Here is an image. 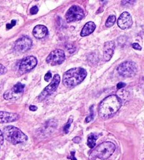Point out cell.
I'll return each instance as SVG.
<instances>
[{
	"label": "cell",
	"mask_w": 144,
	"mask_h": 160,
	"mask_svg": "<svg viewBox=\"0 0 144 160\" xmlns=\"http://www.w3.org/2000/svg\"><path fill=\"white\" fill-rule=\"evenodd\" d=\"M125 86H126V84L124 83V82H118V83L117 88H118V89H121V88H123Z\"/></svg>",
	"instance_id": "obj_27"
},
{
	"label": "cell",
	"mask_w": 144,
	"mask_h": 160,
	"mask_svg": "<svg viewBox=\"0 0 144 160\" xmlns=\"http://www.w3.org/2000/svg\"><path fill=\"white\" fill-rule=\"evenodd\" d=\"M32 45V40L28 36H23L16 41L13 45V50L17 53H23L30 49Z\"/></svg>",
	"instance_id": "obj_9"
},
{
	"label": "cell",
	"mask_w": 144,
	"mask_h": 160,
	"mask_svg": "<svg viewBox=\"0 0 144 160\" xmlns=\"http://www.w3.org/2000/svg\"><path fill=\"white\" fill-rule=\"evenodd\" d=\"M118 73L121 76L130 78L134 76L138 71V67L137 63L132 61H127L122 62L118 66L117 68Z\"/></svg>",
	"instance_id": "obj_5"
},
{
	"label": "cell",
	"mask_w": 144,
	"mask_h": 160,
	"mask_svg": "<svg viewBox=\"0 0 144 160\" xmlns=\"http://www.w3.org/2000/svg\"><path fill=\"white\" fill-rule=\"evenodd\" d=\"M48 33V29L45 26L43 25H37L32 30V34L34 37L37 39H41L46 36Z\"/></svg>",
	"instance_id": "obj_15"
},
{
	"label": "cell",
	"mask_w": 144,
	"mask_h": 160,
	"mask_svg": "<svg viewBox=\"0 0 144 160\" xmlns=\"http://www.w3.org/2000/svg\"><path fill=\"white\" fill-rule=\"evenodd\" d=\"M84 16V12L81 7L77 5L72 6L65 14V19L68 23L82 20Z\"/></svg>",
	"instance_id": "obj_7"
},
{
	"label": "cell",
	"mask_w": 144,
	"mask_h": 160,
	"mask_svg": "<svg viewBox=\"0 0 144 160\" xmlns=\"http://www.w3.org/2000/svg\"><path fill=\"white\" fill-rule=\"evenodd\" d=\"M122 105L121 99L117 95L108 96L103 100L98 107V115L102 118H108L115 114Z\"/></svg>",
	"instance_id": "obj_1"
},
{
	"label": "cell",
	"mask_w": 144,
	"mask_h": 160,
	"mask_svg": "<svg viewBox=\"0 0 144 160\" xmlns=\"http://www.w3.org/2000/svg\"><path fill=\"white\" fill-rule=\"evenodd\" d=\"M132 48L134 49H137V50H141V49H142L141 48V47L138 45V43H136V42L132 44Z\"/></svg>",
	"instance_id": "obj_25"
},
{
	"label": "cell",
	"mask_w": 144,
	"mask_h": 160,
	"mask_svg": "<svg viewBox=\"0 0 144 160\" xmlns=\"http://www.w3.org/2000/svg\"><path fill=\"white\" fill-rule=\"evenodd\" d=\"M65 59V52L62 49H56L52 51L46 57V62L51 66L60 65L63 63Z\"/></svg>",
	"instance_id": "obj_8"
},
{
	"label": "cell",
	"mask_w": 144,
	"mask_h": 160,
	"mask_svg": "<svg viewBox=\"0 0 144 160\" xmlns=\"http://www.w3.org/2000/svg\"><path fill=\"white\" fill-rule=\"evenodd\" d=\"M4 136H3V133H2V132L0 131V148L2 145L4 144Z\"/></svg>",
	"instance_id": "obj_26"
},
{
	"label": "cell",
	"mask_w": 144,
	"mask_h": 160,
	"mask_svg": "<svg viewBox=\"0 0 144 160\" xmlns=\"http://www.w3.org/2000/svg\"><path fill=\"white\" fill-rule=\"evenodd\" d=\"M73 117H70V118H69V119L68 121V123L65 124L64 128H63V131H64L65 133H66V134L68 133L69 129H70V126H71L72 123H73Z\"/></svg>",
	"instance_id": "obj_19"
},
{
	"label": "cell",
	"mask_w": 144,
	"mask_h": 160,
	"mask_svg": "<svg viewBox=\"0 0 144 160\" xmlns=\"http://www.w3.org/2000/svg\"><path fill=\"white\" fill-rule=\"evenodd\" d=\"M60 82V76L59 74H56V75L54 76L53 79H52L51 83L47 85V86L42 90V92L40 93V95L38 96V100L40 101H43L44 100H45L46 98H48L49 96L51 95L56 90L57 88L59 87Z\"/></svg>",
	"instance_id": "obj_6"
},
{
	"label": "cell",
	"mask_w": 144,
	"mask_h": 160,
	"mask_svg": "<svg viewBox=\"0 0 144 160\" xmlns=\"http://www.w3.org/2000/svg\"><path fill=\"white\" fill-rule=\"evenodd\" d=\"M37 64V60L35 57L28 56L23 58L19 64V72L25 74L32 70Z\"/></svg>",
	"instance_id": "obj_10"
},
{
	"label": "cell",
	"mask_w": 144,
	"mask_h": 160,
	"mask_svg": "<svg viewBox=\"0 0 144 160\" xmlns=\"http://www.w3.org/2000/svg\"><path fill=\"white\" fill-rule=\"evenodd\" d=\"M25 85L21 82H17L13 87L9 90H7L4 94V98L7 100H17L23 95L24 92Z\"/></svg>",
	"instance_id": "obj_11"
},
{
	"label": "cell",
	"mask_w": 144,
	"mask_h": 160,
	"mask_svg": "<svg viewBox=\"0 0 144 160\" xmlns=\"http://www.w3.org/2000/svg\"><path fill=\"white\" fill-rule=\"evenodd\" d=\"M29 109H30V111L35 112V111H37V107H36V106H35V105H30V106L29 107Z\"/></svg>",
	"instance_id": "obj_30"
},
{
	"label": "cell",
	"mask_w": 144,
	"mask_h": 160,
	"mask_svg": "<svg viewBox=\"0 0 144 160\" xmlns=\"http://www.w3.org/2000/svg\"><path fill=\"white\" fill-rule=\"evenodd\" d=\"M74 154H75V152L74 151H72L70 152V159L71 160H77L75 157H74Z\"/></svg>",
	"instance_id": "obj_29"
},
{
	"label": "cell",
	"mask_w": 144,
	"mask_h": 160,
	"mask_svg": "<svg viewBox=\"0 0 144 160\" xmlns=\"http://www.w3.org/2000/svg\"><path fill=\"white\" fill-rule=\"evenodd\" d=\"M115 145L111 142H104L98 145L91 152L89 159L95 160L96 159H107L112 155L115 150Z\"/></svg>",
	"instance_id": "obj_4"
},
{
	"label": "cell",
	"mask_w": 144,
	"mask_h": 160,
	"mask_svg": "<svg viewBox=\"0 0 144 160\" xmlns=\"http://www.w3.org/2000/svg\"><path fill=\"white\" fill-rule=\"evenodd\" d=\"M7 72V68L2 64H0V76L4 75V74H5Z\"/></svg>",
	"instance_id": "obj_21"
},
{
	"label": "cell",
	"mask_w": 144,
	"mask_h": 160,
	"mask_svg": "<svg viewBox=\"0 0 144 160\" xmlns=\"http://www.w3.org/2000/svg\"><path fill=\"white\" fill-rule=\"evenodd\" d=\"M116 21V17L115 15H110L108 18L107 21L106 22V26L108 28L112 27L113 25L115 24Z\"/></svg>",
	"instance_id": "obj_18"
},
{
	"label": "cell",
	"mask_w": 144,
	"mask_h": 160,
	"mask_svg": "<svg viewBox=\"0 0 144 160\" xmlns=\"http://www.w3.org/2000/svg\"><path fill=\"white\" fill-rule=\"evenodd\" d=\"M38 12V7L37 6H34L31 8V9H30V13H31L32 15H35V14H37Z\"/></svg>",
	"instance_id": "obj_22"
},
{
	"label": "cell",
	"mask_w": 144,
	"mask_h": 160,
	"mask_svg": "<svg viewBox=\"0 0 144 160\" xmlns=\"http://www.w3.org/2000/svg\"><path fill=\"white\" fill-rule=\"evenodd\" d=\"M96 29V25L92 21H89L88 23L84 25V26L83 27L82 29L81 33L80 35L82 37H85L87 36V35H89L90 34L92 33V32L95 30Z\"/></svg>",
	"instance_id": "obj_16"
},
{
	"label": "cell",
	"mask_w": 144,
	"mask_h": 160,
	"mask_svg": "<svg viewBox=\"0 0 144 160\" xmlns=\"http://www.w3.org/2000/svg\"><path fill=\"white\" fill-rule=\"evenodd\" d=\"M16 23V21L15 20H12V23L11 24H7V30H9L11 28H12L15 26Z\"/></svg>",
	"instance_id": "obj_24"
},
{
	"label": "cell",
	"mask_w": 144,
	"mask_h": 160,
	"mask_svg": "<svg viewBox=\"0 0 144 160\" xmlns=\"http://www.w3.org/2000/svg\"><path fill=\"white\" fill-rule=\"evenodd\" d=\"M87 75V71L81 67L73 68L63 74V83L68 88H73L84 81Z\"/></svg>",
	"instance_id": "obj_2"
},
{
	"label": "cell",
	"mask_w": 144,
	"mask_h": 160,
	"mask_svg": "<svg viewBox=\"0 0 144 160\" xmlns=\"http://www.w3.org/2000/svg\"><path fill=\"white\" fill-rule=\"evenodd\" d=\"M132 18L128 12H123L118 20V26L122 30L129 28L132 26Z\"/></svg>",
	"instance_id": "obj_12"
},
{
	"label": "cell",
	"mask_w": 144,
	"mask_h": 160,
	"mask_svg": "<svg viewBox=\"0 0 144 160\" xmlns=\"http://www.w3.org/2000/svg\"><path fill=\"white\" fill-rule=\"evenodd\" d=\"M19 119V115L16 113L0 112V123L13 122Z\"/></svg>",
	"instance_id": "obj_13"
},
{
	"label": "cell",
	"mask_w": 144,
	"mask_h": 160,
	"mask_svg": "<svg viewBox=\"0 0 144 160\" xmlns=\"http://www.w3.org/2000/svg\"><path fill=\"white\" fill-rule=\"evenodd\" d=\"M115 49V43L113 41H108L106 42L104 45L103 48V59L106 62H108L114 53Z\"/></svg>",
	"instance_id": "obj_14"
},
{
	"label": "cell",
	"mask_w": 144,
	"mask_h": 160,
	"mask_svg": "<svg viewBox=\"0 0 144 160\" xmlns=\"http://www.w3.org/2000/svg\"><path fill=\"white\" fill-rule=\"evenodd\" d=\"M98 138V136L96 133H91L88 136L87 139V145L89 148H94L96 145V141Z\"/></svg>",
	"instance_id": "obj_17"
},
{
	"label": "cell",
	"mask_w": 144,
	"mask_h": 160,
	"mask_svg": "<svg viewBox=\"0 0 144 160\" xmlns=\"http://www.w3.org/2000/svg\"><path fill=\"white\" fill-rule=\"evenodd\" d=\"M4 138L13 145H17L26 142L28 138L20 129L13 126L4 127L2 132Z\"/></svg>",
	"instance_id": "obj_3"
},
{
	"label": "cell",
	"mask_w": 144,
	"mask_h": 160,
	"mask_svg": "<svg viewBox=\"0 0 144 160\" xmlns=\"http://www.w3.org/2000/svg\"><path fill=\"white\" fill-rule=\"evenodd\" d=\"M51 78V73L50 71H49V72H47L46 73V75L44 76V80H45V81L49 82V80Z\"/></svg>",
	"instance_id": "obj_23"
},
{
	"label": "cell",
	"mask_w": 144,
	"mask_h": 160,
	"mask_svg": "<svg viewBox=\"0 0 144 160\" xmlns=\"http://www.w3.org/2000/svg\"><path fill=\"white\" fill-rule=\"evenodd\" d=\"M93 107H94L93 105L91 106V107H90V114L89 115L87 118H86V119H85V122L86 123L90 122L91 121H92L94 119V111H93Z\"/></svg>",
	"instance_id": "obj_20"
},
{
	"label": "cell",
	"mask_w": 144,
	"mask_h": 160,
	"mask_svg": "<svg viewBox=\"0 0 144 160\" xmlns=\"http://www.w3.org/2000/svg\"><path fill=\"white\" fill-rule=\"evenodd\" d=\"M73 141L74 143H79L80 141H81V138L79 137H74L73 139Z\"/></svg>",
	"instance_id": "obj_28"
}]
</instances>
